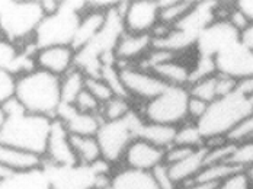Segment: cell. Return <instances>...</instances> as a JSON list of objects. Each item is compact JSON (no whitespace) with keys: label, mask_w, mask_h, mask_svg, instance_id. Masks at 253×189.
I'll return each mask as SVG.
<instances>
[{"label":"cell","mask_w":253,"mask_h":189,"mask_svg":"<svg viewBox=\"0 0 253 189\" xmlns=\"http://www.w3.org/2000/svg\"><path fill=\"white\" fill-rule=\"evenodd\" d=\"M15 98L26 112L55 119L61 105V79L34 69L16 79Z\"/></svg>","instance_id":"1"},{"label":"cell","mask_w":253,"mask_h":189,"mask_svg":"<svg viewBox=\"0 0 253 189\" xmlns=\"http://www.w3.org/2000/svg\"><path fill=\"white\" fill-rule=\"evenodd\" d=\"M52 119L34 115L25 109L6 115L0 128V143L44 157Z\"/></svg>","instance_id":"2"},{"label":"cell","mask_w":253,"mask_h":189,"mask_svg":"<svg viewBox=\"0 0 253 189\" xmlns=\"http://www.w3.org/2000/svg\"><path fill=\"white\" fill-rule=\"evenodd\" d=\"M252 111L249 98L236 90L211 102L197 125L205 141L212 138H226V135Z\"/></svg>","instance_id":"3"},{"label":"cell","mask_w":253,"mask_h":189,"mask_svg":"<svg viewBox=\"0 0 253 189\" xmlns=\"http://www.w3.org/2000/svg\"><path fill=\"white\" fill-rule=\"evenodd\" d=\"M86 10V1H61L57 13L44 16L32 42L37 50L51 45H72L80 18Z\"/></svg>","instance_id":"4"},{"label":"cell","mask_w":253,"mask_h":189,"mask_svg":"<svg viewBox=\"0 0 253 189\" xmlns=\"http://www.w3.org/2000/svg\"><path fill=\"white\" fill-rule=\"evenodd\" d=\"M44 13L40 1H3L0 9V35L9 41L25 45L32 41Z\"/></svg>","instance_id":"5"},{"label":"cell","mask_w":253,"mask_h":189,"mask_svg":"<svg viewBox=\"0 0 253 189\" xmlns=\"http://www.w3.org/2000/svg\"><path fill=\"white\" fill-rule=\"evenodd\" d=\"M143 121L138 109H134L128 116L120 121H103L96 133L101 147L102 159L117 167L123 162L126 147L137 138L138 125Z\"/></svg>","instance_id":"6"},{"label":"cell","mask_w":253,"mask_h":189,"mask_svg":"<svg viewBox=\"0 0 253 189\" xmlns=\"http://www.w3.org/2000/svg\"><path fill=\"white\" fill-rule=\"evenodd\" d=\"M188 87L168 86L160 95L137 109L147 122L179 127L188 121Z\"/></svg>","instance_id":"7"},{"label":"cell","mask_w":253,"mask_h":189,"mask_svg":"<svg viewBox=\"0 0 253 189\" xmlns=\"http://www.w3.org/2000/svg\"><path fill=\"white\" fill-rule=\"evenodd\" d=\"M117 67L126 96L140 107L154 99L168 87V84L152 70L138 64H117Z\"/></svg>","instance_id":"8"},{"label":"cell","mask_w":253,"mask_h":189,"mask_svg":"<svg viewBox=\"0 0 253 189\" xmlns=\"http://www.w3.org/2000/svg\"><path fill=\"white\" fill-rule=\"evenodd\" d=\"M51 189H92L111 184V175H98L92 166H42Z\"/></svg>","instance_id":"9"},{"label":"cell","mask_w":253,"mask_h":189,"mask_svg":"<svg viewBox=\"0 0 253 189\" xmlns=\"http://www.w3.org/2000/svg\"><path fill=\"white\" fill-rule=\"evenodd\" d=\"M123 27L132 34H150L159 24V1L157 0H132L120 1Z\"/></svg>","instance_id":"10"},{"label":"cell","mask_w":253,"mask_h":189,"mask_svg":"<svg viewBox=\"0 0 253 189\" xmlns=\"http://www.w3.org/2000/svg\"><path fill=\"white\" fill-rule=\"evenodd\" d=\"M212 60L218 73L227 75L237 81L253 77V53L240 42V39L218 51Z\"/></svg>","instance_id":"11"},{"label":"cell","mask_w":253,"mask_h":189,"mask_svg":"<svg viewBox=\"0 0 253 189\" xmlns=\"http://www.w3.org/2000/svg\"><path fill=\"white\" fill-rule=\"evenodd\" d=\"M35 53L37 47L32 41L25 45H18L0 35V70H6L16 77L32 72L37 69L34 60Z\"/></svg>","instance_id":"12"},{"label":"cell","mask_w":253,"mask_h":189,"mask_svg":"<svg viewBox=\"0 0 253 189\" xmlns=\"http://www.w3.org/2000/svg\"><path fill=\"white\" fill-rule=\"evenodd\" d=\"M34 60L37 69L61 79L76 67V51L72 45H51L38 48Z\"/></svg>","instance_id":"13"},{"label":"cell","mask_w":253,"mask_h":189,"mask_svg":"<svg viewBox=\"0 0 253 189\" xmlns=\"http://www.w3.org/2000/svg\"><path fill=\"white\" fill-rule=\"evenodd\" d=\"M153 48L150 34H132L123 31L114 47V60L117 64H138Z\"/></svg>","instance_id":"14"},{"label":"cell","mask_w":253,"mask_h":189,"mask_svg":"<svg viewBox=\"0 0 253 189\" xmlns=\"http://www.w3.org/2000/svg\"><path fill=\"white\" fill-rule=\"evenodd\" d=\"M162 163H165L163 149L143 138H135L126 147L120 166H126L128 169H135L143 172H152L153 169H156Z\"/></svg>","instance_id":"15"},{"label":"cell","mask_w":253,"mask_h":189,"mask_svg":"<svg viewBox=\"0 0 253 189\" xmlns=\"http://www.w3.org/2000/svg\"><path fill=\"white\" fill-rule=\"evenodd\" d=\"M44 163L51 166H75L77 164L75 151L72 149L70 134L58 119H52Z\"/></svg>","instance_id":"16"},{"label":"cell","mask_w":253,"mask_h":189,"mask_svg":"<svg viewBox=\"0 0 253 189\" xmlns=\"http://www.w3.org/2000/svg\"><path fill=\"white\" fill-rule=\"evenodd\" d=\"M55 119H58L70 135H96L103 122L99 113L80 112L73 105L61 104Z\"/></svg>","instance_id":"17"},{"label":"cell","mask_w":253,"mask_h":189,"mask_svg":"<svg viewBox=\"0 0 253 189\" xmlns=\"http://www.w3.org/2000/svg\"><path fill=\"white\" fill-rule=\"evenodd\" d=\"M42 166L44 157L0 143V169H3L6 173L29 172L41 169Z\"/></svg>","instance_id":"18"},{"label":"cell","mask_w":253,"mask_h":189,"mask_svg":"<svg viewBox=\"0 0 253 189\" xmlns=\"http://www.w3.org/2000/svg\"><path fill=\"white\" fill-rule=\"evenodd\" d=\"M109 10H99V9L90 7L86 1V10L83 12L80 18L79 27L72 42V47L75 51H79L83 47H86L101 32V29L106 22V15Z\"/></svg>","instance_id":"19"},{"label":"cell","mask_w":253,"mask_h":189,"mask_svg":"<svg viewBox=\"0 0 253 189\" xmlns=\"http://www.w3.org/2000/svg\"><path fill=\"white\" fill-rule=\"evenodd\" d=\"M112 189H160L153 178L152 172L128 169L117 166L111 175Z\"/></svg>","instance_id":"20"},{"label":"cell","mask_w":253,"mask_h":189,"mask_svg":"<svg viewBox=\"0 0 253 189\" xmlns=\"http://www.w3.org/2000/svg\"><path fill=\"white\" fill-rule=\"evenodd\" d=\"M150 70L168 86L188 87L192 79V66L179 60V57H173L163 63H159Z\"/></svg>","instance_id":"21"},{"label":"cell","mask_w":253,"mask_h":189,"mask_svg":"<svg viewBox=\"0 0 253 189\" xmlns=\"http://www.w3.org/2000/svg\"><path fill=\"white\" fill-rule=\"evenodd\" d=\"M0 189H51L44 169L7 173L0 178Z\"/></svg>","instance_id":"22"},{"label":"cell","mask_w":253,"mask_h":189,"mask_svg":"<svg viewBox=\"0 0 253 189\" xmlns=\"http://www.w3.org/2000/svg\"><path fill=\"white\" fill-rule=\"evenodd\" d=\"M205 156H207V149L203 147V149L195 150L185 160L169 166L170 176L177 187H180L189 181H194L197 178V175L203 170V167L205 166Z\"/></svg>","instance_id":"23"},{"label":"cell","mask_w":253,"mask_h":189,"mask_svg":"<svg viewBox=\"0 0 253 189\" xmlns=\"http://www.w3.org/2000/svg\"><path fill=\"white\" fill-rule=\"evenodd\" d=\"M159 1V24L172 28L194 12L198 1L189 0H157Z\"/></svg>","instance_id":"24"},{"label":"cell","mask_w":253,"mask_h":189,"mask_svg":"<svg viewBox=\"0 0 253 189\" xmlns=\"http://www.w3.org/2000/svg\"><path fill=\"white\" fill-rule=\"evenodd\" d=\"M72 149L75 151L77 164L93 166L102 159L101 147L96 135H70Z\"/></svg>","instance_id":"25"},{"label":"cell","mask_w":253,"mask_h":189,"mask_svg":"<svg viewBox=\"0 0 253 189\" xmlns=\"http://www.w3.org/2000/svg\"><path fill=\"white\" fill-rule=\"evenodd\" d=\"M175 135H176V127L147 122L144 119L140 122L137 131V138H143L163 150H166L175 143Z\"/></svg>","instance_id":"26"},{"label":"cell","mask_w":253,"mask_h":189,"mask_svg":"<svg viewBox=\"0 0 253 189\" xmlns=\"http://www.w3.org/2000/svg\"><path fill=\"white\" fill-rule=\"evenodd\" d=\"M240 172H245V169L231 162L211 163V164L204 166L203 170L197 175V178L194 181L220 185L224 181H227L231 176H234Z\"/></svg>","instance_id":"27"},{"label":"cell","mask_w":253,"mask_h":189,"mask_svg":"<svg viewBox=\"0 0 253 189\" xmlns=\"http://www.w3.org/2000/svg\"><path fill=\"white\" fill-rule=\"evenodd\" d=\"M134 109H137V105L129 98L123 95H115L108 102L102 104L99 115L102 121H120L128 116Z\"/></svg>","instance_id":"28"},{"label":"cell","mask_w":253,"mask_h":189,"mask_svg":"<svg viewBox=\"0 0 253 189\" xmlns=\"http://www.w3.org/2000/svg\"><path fill=\"white\" fill-rule=\"evenodd\" d=\"M86 83V75L79 70L73 69L66 76L61 77V104L73 105L76 98L80 95L82 90H84Z\"/></svg>","instance_id":"29"},{"label":"cell","mask_w":253,"mask_h":189,"mask_svg":"<svg viewBox=\"0 0 253 189\" xmlns=\"http://www.w3.org/2000/svg\"><path fill=\"white\" fill-rule=\"evenodd\" d=\"M188 92L192 98L201 99L207 104L214 102L215 99H218V92H217V72L205 76L203 79L194 80L189 83L188 86Z\"/></svg>","instance_id":"30"},{"label":"cell","mask_w":253,"mask_h":189,"mask_svg":"<svg viewBox=\"0 0 253 189\" xmlns=\"http://www.w3.org/2000/svg\"><path fill=\"white\" fill-rule=\"evenodd\" d=\"M179 146L191 147V149H203L205 147V138L201 134L197 122L186 121L176 127V135H175V143Z\"/></svg>","instance_id":"31"},{"label":"cell","mask_w":253,"mask_h":189,"mask_svg":"<svg viewBox=\"0 0 253 189\" xmlns=\"http://www.w3.org/2000/svg\"><path fill=\"white\" fill-rule=\"evenodd\" d=\"M226 140L234 146L253 141V111L226 135Z\"/></svg>","instance_id":"32"},{"label":"cell","mask_w":253,"mask_h":189,"mask_svg":"<svg viewBox=\"0 0 253 189\" xmlns=\"http://www.w3.org/2000/svg\"><path fill=\"white\" fill-rule=\"evenodd\" d=\"M84 87L101 102V105L115 96V92L112 90L109 83L105 79H102L101 76H86Z\"/></svg>","instance_id":"33"},{"label":"cell","mask_w":253,"mask_h":189,"mask_svg":"<svg viewBox=\"0 0 253 189\" xmlns=\"http://www.w3.org/2000/svg\"><path fill=\"white\" fill-rule=\"evenodd\" d=\"M228 162L234 163V164H237V166H240L243 169H246L251 164H253V141L234 146L233 154H231Z\"/></svg>","instance_id":"34"},{"label":"cell","mask_w":253,"mask_h":189,"mask_svg":"<svg viewBox=\"0 0 253 189\" xmlns=\"http://www.w3.org/2000/svg\"><path fill=\"white\" fill-rule=\"evenodd\" d=\"M16 76L6 72L0 70V105L6 104L9 99L15 98V90H16Z\"/></svg>","instance_id":"35"},{"label":"cell","mask_w":253,"mask_h":189,"mask_svg":"<svg viewBox=\"0 0 253 189\" xmlns=\"http://www.w3.org/2000/svg\"><path fill=\"white\" fill-rule=\"evenodd\" d=\"M73 107L76 109H79L80 112H86V113H99L102 105L101 102H99L90 92H87L86 87H84V90H82L80 95L76 98Z\"/></svg>","instance_id":"36"},{"label":"cell","mask_w":253,"mask_h":189,"mask_svg":"<svg viewBox=\"0 0 253 189\" xmlns=\"http://www.w3.org/2000/svg\"><path fill=\"white\" fill-rule=\"evenodd\" d=\"M198 150V149H197ZM195 151V149L191 147H185V146H179V144H172L170 147H168L165 150V163L168 166L176 164V163L185 160L189 154H192Z\"/></svg>","instance_id":"37"},{"label":"cell","mask_w":253,"mask_h":189,"mask_svg":"<svg viewBox=\"0 0 253 189\" xmlns=\"http://www.w3.org/2000/svg\"><path fill=\"white\" fill-rule=\"evenodd\" d=\"M152 175L160 189H177V185L173 182L169 172V166L166 163H162L156 169H153Z\"/></svg>","instance_id":"38"},{"label":"cell","mask_w":253,"mask_h":189,"mask_svg":"<svg viewBox=\"0 0 253 189\" xmlns=\"http://www.w3.org/2000/svg\"><path fill=\"white\" fill-rule=\"evenodd\" d=\"M208 105H210V104L204 102L201 99L192 98V96L189 95V101H188V121L198 122V121L204 116V113L207 112Z\"/></svg>","instance_id":"39"},{"label":"cell","mask_w":253,"mask_h":189,"mask_svg":"<svg viewBox=\"0 0 253 189\" xmlns=\"http://www.w3.org/2000/svg\"><path fill=\"white\" fill-rule=\"evenodd\" d=\"M234 7L248 19V22L253 25V0H239L234 1Z\"/></svg>","instance_id":"40"},{"label":"cell","mask_w":253,"mask_h":189,"mask_svg":"<svg viewBox=\"0 0 253 189\" xmlns=\"http://www.w3.org/2000/svg\"><path fill=\"white\" fill-rule=\"evenodd\" d=\"M40 6H41L44 16H51L60 10L61 1L60 0H42V1H40Z\"/></svg>","instance_id":"41"},{"label":"cell","mask_w":253,"mask_h":189,"mask_svg":"<svg viewBox=\"0 0 253 189\" xmlns=\"http://www.w3.org/2000/svg\"><path fill=\"white\" fill-rule=\"evenodd\" d=\"M240 42L253 53V25H249L243 32H240Z\"/></svg>","instance_id":"42"},{"label":"cell","mask_w":253,"mask_h":189,"mask_svg":"<svg viewBox=\"0 0 253 189\" xmlns=\"http://www.w3.org/2000/svg\"><path fill=\"white\" fill-rule=\"evenodd\" d=\"M218 185L215 184H208V182H198V181H189L180 187H177V189H215Z\"/></svg>","instance_id":"43"},{"label":"cell","mask_w":253,"mask_h":189,"mask_svg":"<svg viewBox=\"0 0 253 189\" xmlns=\"http://www.w3.org/2000/svg\"><path fill=\"white\" fill-rule=\"evenodd\" d=\"M245 175H246V178H248V181H249L251 188L253 189V164H251L249 167L245 169Z\"/></svg>","instance_id":"44"},{"label":"cell","mask_w":253,"mask_h":189,"mask_svg":"<svg viewBox=\"0 0 253 189\" xmlns=\"http://www.w3.org/2000/svg\"><path fill=\"white\" fill-rule=\"evenodd\" d=\"M4 119H6V115H4V111L1 108V105H0V128L4 124Z\"/></svg>","instance_id":"45"},{"label":"cell","mask_w":253,"mask_h":189,"mask_svg":"<svg viewBox=\"0 0 253 189\" xmlns=\"http://www.w3.org/2000/svg\"><path fill=\"white\" fill-rule=\"evenodd\" d=\"M92 189H112L111 188V184L109 185H105V187H95V188Z\"/></svg>","instance_id":"46"},{"label":"cell","mask_w":253,"mask_h":189,"mask_svg":"<svg viewBox=\"0 0 253 189\" xmlns=\"http://www.w3.org/2000/svg\"><path fill=\"white\" fill-rule=\"evenodd\" d=\"M249 101H251V105H252V108H253V95L249 98Z\"/></svg>","instance_id":"47"},{"label":"cell","mask_w":253,"mask_h":189,"mask_svg":"<svg viewBox=\"0 0 253 189\" xmlns=\"http://www.w3.org/2000/svg\"><path fill=\"white\" fill-rule=\"evenodd\" d=\"M1 6H3V1H0V9H1Z\"/></svg>","instance_id":"48"}]
</instances>
